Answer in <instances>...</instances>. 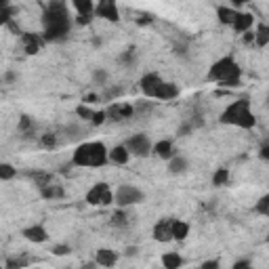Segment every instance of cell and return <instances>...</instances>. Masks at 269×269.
Returning a JSON list of instances; mask_svg holds the SVG:
<instances>
[{
    "label": "cell",
    "instance_id": "obj_1",
    "mask_svg": "<svg viewBox=\"0 0 269 269\" xmlns=\"http://www.w3.org/2000/svg\"><path fill=\"white\" fill-rule=\"evenodd\" d=\"M42 27H45V36L42 40L47 42H61L69 36L72 30V15H69V7L65 3H51L45 7L42 13Z\"/></svg>",
    "mask_w": 269,
    "mask_h": 269
},
{
    "label": "cell",
    "instance_id": "obj_2",
    "mask_svg": "<svg viewBox=\"0 0 269 269\" xmlns=\"http://www.w3.org/2000/svg\"><path fill=\"white\" fill-rule=\"evenodd\" d=\"M72 164L80 168H101L107 164V147L101 141H84L74 149Z\"/></svg>",
    "mask_w": 269,
    "mask_h": 269
},
{
    "label": "cell",
    "instance_id": "obj_3",
    "mask_svg": "<svg viewBox=\"0 0 269 269\" xmlns=\"http://www.w3.org/2000/svg\"><path fill=\"white\" fill-rule=\"evenodd\" d=\"M208 80L210 82H217L219 87H238L240 80H242V69L236 63L234 57H221L219 61H215L208 69Z\"/></svg>",
    "mask_w": 269,
    "mask_h": 269
},
{
    "label": "cell",
    "instance_id": "obj_4",
    "mask_svg": "<svg viewBox=\"0 0 269 269\" xmlns=\"http://www.w3.org/2000/svg\"><path fill=\"white\" fill-rule=\"evenodd\" d=\"M223 124H232V126H240V129H252L257 124L252 109H250V101L248 99H238V101L229 103L223 109V114L219 118Z\"/></svg>",
    "mask_w": 269,
    "mask_h": 269
},
{
    "label": "cell",
    "instance_id": "obj_5",
    "mask_svg": "<svg viewBox=\"0 0 269 269\" xmlns=\"http://www.w3.org/2000/svg\"><path fill=\"white\" fill-rule=\"evenodd\" d=\"M145 200L143 189H139L137 185H120L114 191V204L118 208H129V206H137Z\"/></svg>",
    "mask_w": 269,
    "mask_h": 269
},
{
    "label": "cell",
    "instance_id": "obj_6",
    "mask_svg": "<svg viewBox=\"0 0 269 269\" xmlns=\"http://www.w3.org/2000/svg\"><path fill=\"white\" fill-rule=\"evenodd\" d=\"M84 202L89 206H101V208L109 206V204H114V191H111L107 183H95L87 191V196H84Z\"/></svg>",
    "mask_w": 269,
    "mask_h": 269
},
{
    "label": "cell",
    "instance_id": "obj_7",
    "mask_svg": "<svg viewBox=\"0 0 269 269\" xmlns=\"http://www.w3.org/2000/svg\"><path fill=\"white\" fill-rule=\"evenodd\" d=\"M124 147L129 149L131 156H135V158H145V156L151 153V141L145 133H137L133 135L129 141L124 143Z\"/></svg>",
    "mask_w": 269,
    "mask_h": 269
},
{
    "label": "cell",
    "instance_id": "obj_8",
    "mask_svg": "<svg viewBox=\"0 0 269 269\" xmlns=\"http://www.w3.org/2000/svg\"><path fill=\"white\" fill-rule=\"evenodd\" d=\"M135 114V107L129 105V103H111L107 109H105V118L111 120V122H122L126 118H131Z\"/></svg>",
    "mask_w": 269,
    "mask_h": 269
},
{
    "label": "cell",
    "instance_id": "obj_9",
    "mask_svg": "<svg viewBox=\"0 0 269 269\" xmlns=\"http://www.w3.org/2000/svg\"><path fill=\"white\" fill-rule=\"evenodd\" d=\"M160 84H162V78H160L158 74L147 72L143 78L139 80V89H141V93H143L145 97L153 99V97H156V91H158V87H160Z\"/></svg>",
    "mask_w": 269,
    "mask_h": 269
},
{
    "label": "cell",
    "instance_id": "obj_10",
    "mask_svg": "<svg viewBox=\"0 0 269 269\" xmlns=\"http://www.w3.org/2000/svg\"><path fill=\"white\" fill-rule=\"evenodd\" d=\"M95 15L103 17L107 21H118L120 19V11H118L116 3H111V0H101L99 5H95Z\"/></svg>",
    "mask_w": 269,
    "mask_h": 269
},
{
    "label": "cell",
    "instance_id": "obj_11",
    "mask_svg": "<svg viewBox=\"0 0 269 269\" xmlns=\"http://www.w3.org/2000/svg\"><path fill=\"white\" fill-rule=\"evenodd\" d=\"M171 223H173V219H160L158 223L153 225V229H151V236H153V240L156 242H171L173 240V232H171Z\"/></svg>",
    "mask_w": 269,
    "mask_h": 269
},
{
    "label": "cell",
    "instance_id": "obj_12",
    "mask_svg": "<svg viewBox=\"0 0 269 269\" xmlns=\"http://www.w3.org/2000/svg\"><path fill=\"white\" fill-rule=\"evenodd\" d=\"M21 234L27 242H34V244H45L49 240V232L42 227V225H30V227H25Z\"/></svg>",
    "mask_w": 269,
    "mask_h": 269
},
{
    "label": "cell",
    "instance_id": "obj_13",
    "mask_svg": "<svg viewBox=\"0 0 269 269\" xmlns=\"http://www.w3.org/2000/svg\"><path fill=\"white\" fill-rule=\"evenodd\" d=\"M95 263L97 267H114L118 263V252L111 248H99L95 252Z\"/></svg>",
    "mask_w": 269,
    "mask_h": 269
},
{
    "label": "cell",
    "instance_id": "obj_14",
    "mask_svg": "<svg viewBox=\"0 0 269 269\" xmlns=\"http://www.w3.org/2000/svg\"><path fill=\"white\" fill-rule=\"evenodd\" d=\"M179 87L175 82H166V80H162V84L158 87V91H156V97L153 99H160V101H173V99H177L179 97Z\"/></svg>",
    "mask_w": 269,
    "mask_h": 269
},
{
    "label": "cell",
    "instance_id": "obj_15",
    "mask_svg": "<svg viewBox=\"0 0 269 269\" xmlns=\"http://www.w3.org/2000/svg\"><path fill=\"white\" fill-rule=\"evenodd\" d=\"M151 153H156V156H158V158H162V160H171L173 156H175V145H173V141H168V139L156 141V143L151 145Z\"/></svg>",
    "mask_w": 269,
    "mask_h": 269
},
{
    "label": "cell",
    "instance_id": "obj_16",
    "mask_svg": "<svg viewBox=\"0 0 269 269\" xmlns=\"http://www.w3.org/2000/svg\"><path fill=\"white\" fill-rule=\"evenodd\" d=\"M129 160H131V153H129V149H126L124 145H116V147L107 149V162L124 166V164H129Z\"/></svg>",
    "mask_w": 269,
    "mask_h": 269
},
{
    "label": "cell",
    "instance_id": "obj_17",
    "mask_svg": "<svg viewBox=\"0 0 269 269\" xmlns=\"http://www.w3.org/2000/svg\"><path fill=\"white\" fill-rule=\"evenodd\" d=\"M252 23H254V17H252V13H238L232 27L238 32V34H246L252 30Z\"/></svg>",
    "mask_w": 269,
    "mask_h": 269
},
{
    "label": "cell",
    "instance_id": "obj_18",
    "mask_svg": "<svg viewBox=\"0 0 269 269\" xmlns=\"http://www.w3.org/2000/svg\"><path fill=\"white\" fill-rule=\"evenodd\" d=\"M189 171V160L185 158V156H173L171 160H168V173L171 175H183Z\"/></svg>",
    "mask_w": 269,
    "mask_h": 269
},
{
    "label": "cell",
    "instance_id": "obj_19",
    "mask_svg": "<svg viewBox=\"0 0 269 269\" xmlns=\"http://www.w3.org/2000/svg\"><path fill=\"white\" fill-rule=\"evenodd\" d=\"M171 232H173V240H179V242H183V240L189 236V223L181 221V219H173Z\"/></svg>",
    "mask_w": 269,
    "mask_h": 269
},
{
    "label": "cell",
    "instance_id": "obj_20",
    "mask_svg": "<svg viewBox=\"0 0 269 269\" xmlns=\"http://www.w3.org/2000/svg\"><path fill=\"white\" fill-rule=\"evenodd\" d=\"M21 40H23V47H25V53H27V55H36V53L40 51L42 40H40L36 34H27V32H23V34H21Z\"/></svg>",
    "mask_w": 269,
    "mask_h": 269
},
{
    "label": "cell",
    "instance_id": "obj_21",
    "mask_svg": "<svg viewBox=\"0 0 269 269\" xmlns=\"http://www.w3.org/2000/svg\"><path fill=\"white\" fill-rule=\"evenodd\" d=\"M72 7L76 11V15H80V17H93L95 15V5L91 0H74Z\"/></svg>",
    "mask_w": 269,
    "mask_h": 269
},
{
    "label": "cell",
    "instance_id": "obj_22",
    "mask_svg": "<svg viewBox=\"0 0 269 269\" xmlns=\"http://www.w3.org/2000/svg\"><path fill=\"white\" fill-rule=\"evenodd\" d=\"M183 265V257L179 252H164L162 254V267L164 269H179Z\"/></svg>",
    "mask_w": 269,
    "mask_h": 269
},
{
    "label": "cell",
    "instance_id": "obj_23",
    "mask_svg": "<svg viewBox=\"0 0 269 269\" xmlns=\"http://www.w3.org/2000/svg\"><path fill=\"white\" fill-rule=\"evenodd\" d=\"M254 34V45L257 47H267L269 45V27H267V23H259L257 25V30L252 32Z\"/></svg>",
    "mask_w": 269,
    "mask_h": 269
},
{
    "label": "cell",
    "instance_id": "obj_24",
    "mask_svg": "<svg viewBox=\"0 0 269 269\" xmlns=\"http://www.w3.org/2000/svg\"><path fill=\"white\" fill-rule=\"evenodd\" d=\"M236 15H238V11L232 9V7H219V9H217V17H219V21L225 23V25H232L234 19H236Z\"/></svg>",
    "mask_w": 269,
    "mask_h": 269
},
{
    "label": "cell",
    "instance_id": "obj_25",
    "mask_svg": "<svg viewBox=\"0 0 269 269\" xmlns=\"http://www.w3.org/2000/svg\"><path fill=\"white\" fill-rule=\"evenodd\" d=\"M63 189L59 185H53V183H49V185L40 187V196L45 198V200H55V198H63Z\"/></svg>",
    "mask_w": 269,
    "mask_h": 269
},
{
    "label": "cell",
    "instance_id": "obj_26",
    "mask_svg": "<svg viewBox=\"0 0 269 269\" xmlns=\"http://www.w3.org/2000/svg\"><path fill=\"white\" fill-rule=\"evenodd\" d=\"M109 223L114 225V227H126V225H129V215H126V208L114 210V215H111Z\"/></svg>",
    "mask_w": 269,
    "mask_h": 269
},
{
    "label": "cell",
    "instance_id": "obj_27",
    "mask_svg": "<svg viewBox=\"0 0 269 269\" xmlns=\"http://www.w3.org/2000/svg\"><path fill=\"white\" fill-rule=\"evenodd\" d=\"M107 80H109V72H107V69L97 67L95 72H93V84H97V87L105 89L107 87Z\"/></svg>",
    "mask_w": 269,
    "mask_h": 269
},
{
    "label": "cell",
    "instance_id": "obj_28",
    "mask_svg": "<svg viewBox=\"0 0 269 269\" xmlns=\"http://www.w3.org/2000/svg\"><path fill=\"white\" fill-rule=\"evenodd\" d=\"M227 181H229V171H227V168H217L215 175H212V185L221 187V185H227Z\"/></svg>",
    "mask_w": 269,
    "mask_h": 269
},
{
    "label": "cell",
    "instance_id": "obj_29",
    "mask_svg": "<svg viewBox=\"0 0 269 269\" xmlns=\"http://www.w3.org/2000/svg\"><path fill=\"white\" fill-rule=\"evenodd\" d=\"M15 175H17V168L13 164H7V162L0 164V181H11L15 179Z\"/></svg>",
    "mask_w": 269,
    "mask_h": 269
},
{
    "label": "cell",
    "instance_id": "obj_30",
    "mask_svg": "<svg viewBox=\"0 0 269 269\" xmlns=\"http://www.w3.org/2000/svg\"><path fill=\"white\" fill-rule=\"evenodd\" d=\"M254 212H259V215H263V217L269 215V196L267 194L257 200V204H254Z\"/></svg>",
    "mask_w": 269,
    "mask_h": 269
},
{
    "label": "cell",
    "instance_id": "obj_31",
    "mask_svg": "<svg viewBox=\"0 0 269 269\" xmlns=\"http://www.w3.org/2000/svg\"><path fill=\"white\" fill-rule=\"evenodd\" d=\"M65 135H67V139H82L84 137V129L80 124H69V126H65Z\"/></svg>",
    "mask_w": 269,
    "mask_h": 269
},
{
    "label": "cell",
    "instance_id": "obj_32",
    "mask_svg": "<svg viewBox=\"0 0 269 269\" xmlns=\"http://www.w3.org/2000/svg\"><path fill=\"white\" fill-rule=\"evenodd\" d=\"M137 61V53L135 49H129V51H124L120 57H118V63H124V65H133Z\"/></svg>",
    "mask_w": 269,
    "mask_h": 269
},
{
    "label": "cell",
    "instance_id": "obj_33",
    "mask_svg": "<svg viewBox=\"0 0 269 269\" xmlns=\"http://www.w3.org/2000/svg\"><path fill=\"white\" fill-rule=\"evenodd\" d=\"M5 269H27V259L19 257V259H9Z\"/></svg>",
    "mask_w": 269,
    "mask_h": 269
},
{
    "label": "cell",
    "instance_id": "obj_34",
    "mask_svg": "<svg viewBox=\"0 0 269 269\" xmlns=\"http://www.w3.org/2000/svg\"><path fill=\"white\" fill-rule=\"evenodd\" d=\"M107 89V87H105ZM122 95V89H118V87H114V89H107L103 95H99V101H101V99H105V101H111V99H118Z\"/></svg>",
    "mask_w": 269,
    "mask_h": 269
},
{
    "label": "cell",
    "instance_id": "obj_35",
    "mask_svg": "<svg viewBox=\"0 0 269 269\" xmlns=\"http://www.w3.org/2000/svg\"><path fill=\"white\" fill-rule=\"evenodd\" d=\"M76 116H78V118H82V120H89V122H91V118H93V109H91V107H87L84 103H80V105L76 107Z\"/></svg>",
    "mask_w": 269,
    "mask_h": 269
},
{
    "label": "cell",
    "instance_id": "obj_36",
    "mask_svg": "<svg viewBox=\"0 0 269 269\" xmlns=\"http://www.w3.org/2000/svg\"><path fill=\"white\" fill-rule=\"evenodd\" d=\"M13 19H15V9L13 7H9V9H5L3 13H0V25H7Z\"/></svg>",
    "mask_w": 269,
    "mask_h": 269
},
{
    "label": "cell",
    "instance_id": "obj_37",
    "mask_svg": "<svg viewBox=\"0 0 269 269\" xmlns=\"http://www.w3.org/2000/svg\"><path fill=\"white\" fill-rule=\"evenodd\" d=\"M51 252L55 254V257H65V254L72 252V248H69V244H55L51 248Z\"/></svg>",
    "mask_w": 269,
    "mask_h": 269
},
{
    "label": "cell",
    "instance_id": "obj_38",
    "mask_svg": "<svg viewBox=\"0 0 269 269\" xmlns=\"http://www.w3.org/2000/svg\"><path fill=\"white\" fill-rule=\"evenodd\" d=\"M40 143H42V147H55L57 145V137H55L53 133H47V135H42Z\"/></svg>",
    "mask_w": 269,
    "mask_h": 269
},
{
    "label": "cell",
    "instance_id": "obj_39",
    "mask_svg": "<svg viewBox=\"0 0 269 269\" xmlns=\"http://www.w3.org/2000/svg\"><path fill=\"white\" fill-rule=\"evenodd\" d=\"M103 122H107V118H105V109H101V111H93V118H91V124L99 126V124H103Z\"/></svg>",
    "mask_w": 269,
    "mask_h": 269
},
{
    "label": "cell",
    "instance_id": "obj_40",
    "mask_svg": "<svg viewBox=\"0 0 269 269\" xmlns=\"http://www.w3.org/2000/svg\"><path fill=\"white\" fill-rule=\"evenodd\" d=\"M30 129H34L32 118L30 116H21V120H19V131H30Z\"/></svg>",
    "mask_w": 269,
    "mask_h": 269
},
{
    "label": "cell",
    "instance_id": "obj_41",
    "mask_svg": "<svg viewBox=\"0 0 269 269\" xmlns=\"http://www.w3.org/2000/svg\"><path fill=\"white\" fill-rule=\"evenodd\" d=\"M219 267H221V263L217 259H210V261H204L198 269H219Z\"/></svg>",
    "mask_w": 269,
    "mask_h": 269
},
{
    "label": "cell",
    "instance_id": "obj_42",
    "mask_svg": "<svg viewBox=\"0 0 269 269\" xmlns=\"http://www.w3.org/2000/svg\"><path fill=\"white\" fill-rule=\"evenodd\" d=\"M189 133H191V126H189V124H181L179 131H177L179 137H185V135H189Z\"/></svg>",
    "mask_w": 269,
    "mask_h": 269
},
{
    "label": "cell",
    "instance_id": "obj_43",
    "mask_svg": "<svg viewBox=\"0 0 269 269\" xmlns=\"http://www.w3.org/2000/svg\"><path fill=\"white\" fill-rule=\"evenodd\" d=\"M248 265H250V261H248V259H240V261H236V263H234V267H232V269H246Z\"/></svg>",
    "mask_w": 269,
    "mask_h": 269
},
{
    "label": "cell",
    "instance_id": "obj_44",
    "mask_svg": "<svg viewBox=\"0 0 269 269\" xmlns=\"http://www.w3.org/2000/svg\"><path fill=\"white\" fill-rule=\"evenodd\" d=\"M97 101H99V95H95V93L84 97V103H97Z\"/></svg>",
    "mask_w": 269,
    "mask_h": 269
},
{
    "label": "cell",
    "instance_id": "obj_45",
    "mask_svg": "<svg viewBox=\"0 0 269 269\" xmlns=\"http://www.w3.org/2000/svg\"><path fill=\"white\" fill-rule=\"evenodd\" d=\"M244 42H246V45H254V34H252V30L244 34Z\"/></svg>",
    "mask_w": 269,
    "mask_h": 269
},
{
    "label": "cell",
    "instance_id": "obj_46",
    "mask_svg": "<svg viewBox=\"0 0 269 269\" xmlns=\"http://www.w3.org/2000/svg\"><path fill=\"white\" fill-rule=\"evenodd\" d=\"M261 158H263V160H267V158H269V145H267V143H263V145H261Z\"/></svg>",
    "mask_w": 269,
    "mask_h": 269
},
{
    "label": "cell",
    "instance_id": "obj_47",
    "mask_svg": "<svg viewBox=\"0 0 269 269\" xmlns=\"http://www.w3.org/2000/svg\"><path fill=\"white\" fill-rule=\"evenodd\" d=\"M133 254H137V246H135V248H133V246L126 248V257H133Z\"/></svg>",
    "mask_w": 269,
    "mask_h": 269
},
{
    "label": "cell",
    "instance_id": "obj_48",
    "mask_svg": "<svg viewBox=\"0 0 269 269\" xmlns=\"http://www.w3.org/2000/svg\"><path fill=\"white\" fill-rule=\"evenodd\" d=\"M9 7H11V5L7 3V0H0V13H3L5 9H9Z\"/></svg>",
    "mask_w": 269,
    "mask_h": 269
},
{
    "label": "cell",
    "instance_id": "obj_49",
    "mask_svg": "<svg viewBox=\"0 0 269 269\" xmlns=\"http://www.w3.org/2000/svg\"><path fill=\"white\" fill-rule=\"evenodd\" d=\"M97 267V263L93 261V263H87V265H82V269H95Z\"/></svg>",
    "mask_w": 269,
    "mask_h": 269
},
{
    "label": "cell",
    "instance_id": "obj_50",
    "mask_svg": "<svg viewBox=\"0 0 269 269\" xmlns=\"http://www.w3.org/2000/svg\"><path fill=\"white\" fill-rule=\"evenodd\" d=\"M246 269H254V267H252V265H248V267H246Z\"/></svg>",
    "mask_w": 269,
    "mask_h": 269
},
{
    "label": "cell",
    "instance_id": "obj_51",
    "mask_svg": "<svg viewBox=\"0 0 269 269\" xmlns=\"http://www.w3.org/2000/svg\"><path fill=\"white\" fill-rule=\"evenodd\" d=\"M0 269H5V267H3V265H0Z\"/></svg>",
    "mask_w": 269,
    "mask_h": 269
}]
</instances>
